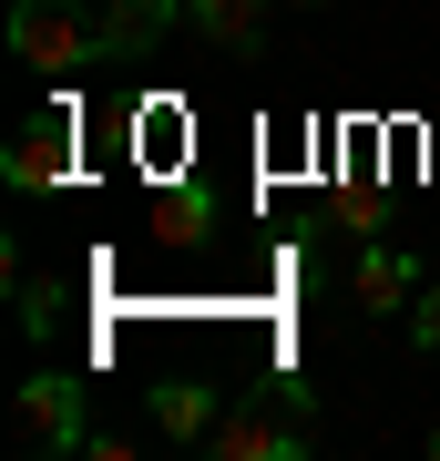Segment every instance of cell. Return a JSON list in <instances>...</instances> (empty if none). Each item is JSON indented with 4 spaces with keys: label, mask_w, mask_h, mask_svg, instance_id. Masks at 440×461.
<instances>
[{
    "label": "cell",
    "mask_w": 440,
    "mask_h": 461,
    "mask_svg": "<svg viewBox=\"0 0 440 461\" xmlns=\"http://www.w3.org/2000/svg\"><path fill=\"white\" fill-rule=\"evenodd\" d=\"M308 390H256V400H226L215 411V430H205V451L215 461H297L308 451Z\"/></svg>",
    "instance_id": "6da1fadb"
},
{
    "label": "cell",
    "mask_w": 440,
    "mask_h": 461,
    "mask_svg": "<svg viewBox=\"0 0 440 461\" xmlns=\"http://www.w3.org/2000/svg\"><path fill=\"white\" fill-rule=\"evenodd\" d=\"M11 62H31V72H93L103 62V21H82L72 0H11Z\"/></svg>",
    "instance_id": "7a4b0ae2"
},
{
    "label": "cell",
    "mask_w": 440,
    "mask_h": 461,
    "mask_svg": "<svg viewBox=\"0 0 440 461\" xmlns=\"http://www.w3.org/2000/svg\"><path fill=\"white\" fill-rule=\"evenodd\" d=\"M11 420H21L31 451H82V441H93V411H82V379L72 369H31L11 390Z\"/></svg>",
    "instance_id": "3957f363"
},
{
    "label": "cell",
    "mask_w": 440,
    "mask_h": 461,
    "mask_svg": "<svg viewBox=\"0 0 440 461\" xmlns=\"http://www.w3.org/2000/svg\"><path fill=\"white\" fill-rule=\"evenodd\" d=\"M0 175H11L21 195H51V185L72 175V123L62 113H31V123L11 133V154H0Z\"/></svg>",
    "instance_id": "277c9868"
},
{
    "label": "cell",
    "mask_w": 440,
    "mask_h": 461,
    "mask_svg": "<svg viewBox=\"0 0 440 461\" xmlns=\"http://www.w3.org/2000/svg\"><path fill=\"white\" fill-rule=\"evenodd\" d=\"M348 287H359V308H369V318H409V297H420V267H409L400 247H359Z\"/></svg>",
    "instance_id": "5b68a950"
},
{
    "label": "cell",
    "mask_w": 440,
    "mask_h": 461,
    "mask_svg": "<svg viewBox=\"0 0 440 461\" xmlns=\"http://www.w3.org/2000/svg\"><path fill=\"white\" fill-rule=\"evenodd\" d=\"M184 21V0H103V62H133Z\"/></svg>",
    "instance_id": "8992f818"
},
{
    "label": "cell",
    "mask_w": 440,
    "mask_h": 461,
    "mask_svg": "<svg viewBox=\"0 0 440 461\" xmlns=\"http://www.w3.org/2000/svg\"><path fill=\"white\" fill-rule=\"evenodd\" d=\"M154 430L184 441V451H205V430H215V379H164V390H154Z\"/></svg>",
    "instance_id": "52a82bcc"
},
{
    "label": "cell",
    "mask_w": 440,
    "mask_h": 461,
    "mask_svg": "<svg viewBox=\"0 0 440 461\" xmlns=\"http://www.w3.org/2000/svg\"><path fill=\"white\" fill-rule=\"evenodd\" d=\"M266 11H277V0H184V21H195L205 41H236V51H256Z\"/></svg>",
    "instance_id": "ba28073f"
},
{
    "label": "cell",
    "mask_w": 440,
    "mask_h": 461,
    "mask_svg": "<svg viewBox=\"0 0 440 461\" xmlns=\"http://www.w3.org/2000/svg\"><path fill=\"white\" fill-rule=\"evenodd\" d=\"M205 226H215V195H205V185H175V195L154 205V236H164V247H195Z\"/></svg>",
    "instance_id": "9c48e42d"
},
{
    "label": "cell",
    "mask_w": 440,
    "mask_h": 461,
    "mask_svg": "<svg viewBox=\"0 0 440 461\" xmlns=\"http://www.w3.org/2000/svg\"><path fill=\"white\" fill-rule=\"evenodd\" d=\"M51 318H62V287L21 277V339H51Z\"/></svg>",
    "instance_id": "30bf717a"
},
{
    "label": "cell",
    "mask_w": 440,
    "mask_h": 461,
    "mask_svg": "<svg viewBox=\"0 0 440 461\" xmlns=\"http://www.w3.org/2000/svg\"><path fill=\"white\" fill-rule=\"evenodd\" d=\"M409 339L440 359V287H420V297H409Z\"/></svg>",
    "instance_id": "8fae6325"
},
{
    "label": "cell",
    "mask_w": 440,
    "mask_h": 461,
    "mask_svg": "<svg viewBox=\"0 0 440 461\" xmlns=\"http://www.w3.org/2000/svg\"><path fill=\"white\" fill-rule=\"evenodd\" d=\"M430 451H440V420H430Z\"/></svg>",
    "instance_id": "7c38bea8"
},
{
    "label": "cell",
    "mask_w": 440,
    "mask_h": 461,
    "mask_svg": "<svg viewBox=\"0 0 440 461\" xmlns=\"http://www.w3.org/2000/svg\"><path fill=\"white\" fill-rule=\"evenodd\" d=\"M308 11H318V0H308Z\"/></svg>",
    "instance_id": "4fadbf2b"
}]
</instances>
